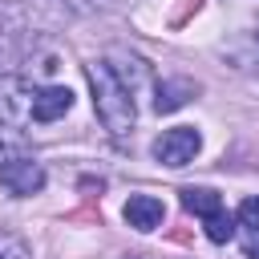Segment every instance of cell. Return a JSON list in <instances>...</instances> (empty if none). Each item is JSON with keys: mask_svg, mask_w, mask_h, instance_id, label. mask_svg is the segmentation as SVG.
Returning a JSON list of instances; mask_svg holds the SVG:
<instances>
[{"mask_svg": "<svg viewBox=\"0 0 259 259\" xmlns=\"http://www.w3.org/2000/svg\"><path fill=\"white\" fill-rule=\"evenodd\" d=\"M85 77H89V89H93V109L101 117V125L109 130L113 142H125L134 134V93L121 85V77L105 65V61H89L85 65Z\"/></svg>", "mask_w": 259, "mask_h": 259, "instance_id": "cell-1", "label": "cell"}, {"mask_svg": "<svg viewBox=\"0 0 259 259\" xmlns=\"http://www.w3.org/2000/svg\"><path fill=\"white\" fill-rule=\"evenodd\" d=\"M182 206L202 219L210 243H231V239H235V219L227 214L223 194H214V190H206V186H182Z\"/></svg>", "mask_w": 259, "mask_h": 259, "instance_id": "cell-2", "label": "cell"}, {"mask_svg": "<svg viewBox=\"0 0 259 259\" xmlns=\"http://www.w3.org/2000/svg\"><path fill=\"white\" fill-rule=\"evenodd\" d=\"M32 93L36 85L24 73H0V125L32 121Z\"/></svg>", "mask_w": 259, "mask_h": 259, "instance_id": "cell-3", "label": "cell"}, {"mask_svg": "<svg viewBox=\"0 0 259 259\" xmlns=\"http://www.w3.org/2000/svg\"><path fill=\"white\" fill-rule=\"evenodd\" d=\"M154 158L162 162V166H170V170H178V166H186V162H194V154L202 150V138H198V130L194 125H174V130H162L158 138H154Z\"/></svg>", "mask_w": 259, "mask_h": 259, "instance_id": "cell-4", "label": "cell"}, {"mask_svg": "<svg viewBox=\"0 0 259 259\" xmlns=\"http://www.w3.org/2000/svg\"><path fill=\"white\" fill-rule=\"evenodd\" d=\"M0 186L12 194V198H28V194H40L45 186V166L28 154H12L8 162H0Z\"/></svg>", "mask_w": 259, "mask_h": 259, "instance_id": "cell-5", "label": "cell"}, {"mask_svg": "<svg viewBox=\"0 0 259 259\" xmlns=\"http://www.w3.org/2000/svg\"><path fill=\"white\" fill-rule=\"evenodd\" d=\"M69 109H73V93L65 85H36V93H32V121L36 125H49V121L65 117Z\"/></svg>", "mask_w": 259, "mask_h": 259, "instance_id": "cell-6", "label": "cell"}, {"mask_svg": "<svg viewBox=\"0 0 259 259\" xmlns=\"http://www.w3.org/2000/svg\"><path fill=\"white\" fill-rule=\"evenodd\" d=\"M105 65L121 77V85L134 93V101L146 93V85H150V65L142 61V57H134V53H121V49H113L109 57H105Z\"/></svg>", "mask_w": 259, "mask_h": 259, "instance_id": "cell-7", "label": "cell"}, {"mask_svg": "<svg viewBox=\"0 0 259 259\" xmlns=\"http://www.w3.org/2000/svg\"><path fill=\"white\" fill-rule=\"evenodd\" d=\"M162 219H166L162 198H154V194H130V202H125V223H130L134 231H154V227H162Z\"/></svg>", "mask_w": 259, "mask_h": 259, "instance_id": "cell-8", "label": "cell"}, {"mask_svg": "<svg viewBox=\"0 0 259 259\" xmlns=\"http://www.w3.org/2000/svg\"><path fill=\"white\" fill-rule=\"evenodd\" d=\"M223 57H227L235 69H243V73H255V77H259V28H251V32H243V36H235L231 45H223Z\"/></svg>", "mask_w": 259, "mask_h": 259, "instance_id": "cell-9", "label": "cell"}, {"mask_svg": "<svg viewBox=\"0 0 259 259\" xmlns=\"http://www.w3.org/2000/svg\"><path fill=\"white\" fill-rule=\"evenodd\" d=\"M194 93H198V85H194V81H186V77L162 81V85L154 89V109H158V113H174V109H182Z\"/></svg>", "mask_w": 259, "mask_h": 259, "instance_id": "cell-10", "label": "cell"}, {"mask_svg": "<svg viewBox=\"0 0 259 259\" xmlns=\"http://www.w3.org/2000/svg\"><path fill=\"white\" fill-rule=\"evenodd\" d=\"M0 259H32V251H28V243L16 231L0 227Z\"/></svg>", "mask_w": 259, "mask_h": 259, "instance_id": "cell-11", "label": "cell"}, {"mask_svg": "<svg viewBox=\"0 0 259 259\" xmlns=\"http://www.w3.org/2000/svg\"><path fill=\"white\" fill-rule=\"evenodd\" d=\"M235 223H239L243 231H259V198H243V202H239Z\"/></svg>", "mask_w": 259, "mask_h": 259, "instance_id": "cell-12", "label": "cell"}, {"mask_svg": "<svg viewBox=\"0 0 259 259\" xmlns=\"http://www.w3.org/2000/svg\"><path fill=\"white\" fill-rule=\"evenodd\" d=\"M243 255H247V259H259V231H247V239H243Z\"/></svg>", "mask_w": 259, "mask_h": 259, "instance_id": "cell-13", "label": "cell"}, {"mask_svg": "<svg viewBox=\"0 0 259 259\" xmlns=\"http://www.w3.org/2000/svg\"><path fill=\"white\" fill-rule=\"evenodd\" d=\"M12 154H16V146H12V142H8V138H4V134H0V162H8V158H12Z\"/></svg>", "mask_w": 259, "mask_h": 259, "instance_id": "cell-14", "label": "cell"}]
</instances>
